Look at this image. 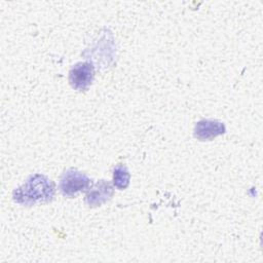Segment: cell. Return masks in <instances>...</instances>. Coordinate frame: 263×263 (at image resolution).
I'll return each instance as SVG.
<instances>
[{"label":"cell","instance_id":"6da1fadb","mask_svg":"<svg viewBox=\"0 0 263 263\" xmlns=\"http://www.w3.org/2000/svg\"><path fill=\"white\" fill-rule=\"evenodd\" d=\"M55 192L54 183L47 177L35 174L31 176L22 186L14 189L13 200L24 205H34L50 201Z\"/></svg>","mask_w":263,"mask_h":263},{"label":"cell","instance_id":"7a4b0ae2","mask_svg":"<svg viewBox=\"0 0 263 263\" xmlns=\"http://www.w3.org/2000/svg\"><path fill=\"white\" fill-rule=\"evenodd\" d=\"M90 184V179L86 175L74 168H70L63 174L59 187L63 195L74 197L78 193L89 189Z\"/></svg>","mask_w":263,"mask_h":263},{"label":"cell","instance_id":"3957f363","mask_svg":"<svg viewBox=\"0 0 263 263\" xmlns=\"http://www.w3.org/2000/svg\"><path fill=\"white\" fill-rule=\"evenodd\" d=\"M95 76L92 64L80 62L74 65L69 72L70 85L76 90H86L91 84Z\"/></svg>","mask_w":263,"mask_h":263},{"label":"cell","instance_id":"277c9868","mask_svg":"<svg viewBox=\"0 0 263 263\" xmlns=\"http://www.w3.org/2000/svg\"><path fill=\"white\" fill-rule=\"evenodd\" d=\"M225 132L226 127L223 122L214 119H202L195 124L194 137L199 141H211Z\"/></svg>","mask_w":263,"mask_h":263},{"label":"cell","instance_id":"5b68a950","mask_svg":"<svg viewBox=\"0 0 263 263\" xmlns=\"http://www.w3.org/2000/svg\"><path fill=\"white\" fill-rule=\"evenodd\" d=\"M114 193L112 185L105 181H99L92 188H89L85 195V202L89 206H99L108 201Z\"/></svg>","mask_w":263,"mask_h":263},{"label":"cell","instance_id":"8992f818","mask_svg":"<svg viewBox=\"0 0 263 263\" xmlns=\"http://www.w3.org/2000/svg\"><path fill=\"white\" fill-rule=\"evenodd\" d=\"M129 180H130V175L128 173L127 167L124 164L116 165L113 172L114 186L119 190H123L127 188V186L129 185Z\"/></svg>","mask_w":263,"mask_h":263}]
</instances>
